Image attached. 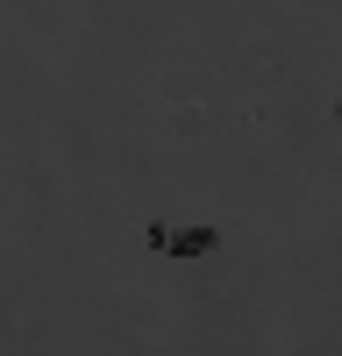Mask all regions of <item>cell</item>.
I'll return each mask as SVG.
<instances>
[{"instance_id": "cell-1", "label": "cell", "mask_w": 342, "mask_h": 356, "mask_svg": "<svg viewBox=\"0 0 342 356\" xmlns=\"http://www.w3.org/2000/svg\"><path fill=\"white\" fill-rule=\"evenodd\" d=\"M150 243H157V250H171V257H200V250L214 243V228H179V235H164V228H150Z\"/></svg>"}]
</instances>
